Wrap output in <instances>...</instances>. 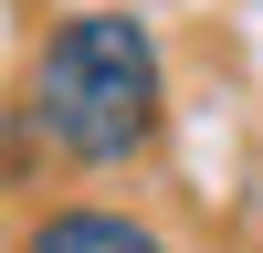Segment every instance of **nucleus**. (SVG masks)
Segmentation results:
<instances>
[{
    "mask_svg": "<svg viewBox=\"0 0 263 253\" xmlns=\"http://www.w3.org/2000/svg\"><path fill=\"white\" fill-rule=\"evenodd\" d=\"M21 116L74 169H126L158 137V42L137 11H63L21 74Z\"/></svg>",
    "mask_w": 263,
    "mask_h": 253,
    "instance_id": "obj_1",
    "label": "nucleus"
},
{
    "mask_svg": "<svg viewBox=\"0 0 263 253\" xmlns=\"http://www.w3.org/2000/svg\"><path fill=\"white\" fill-rule=\"evenodd\" d=\"M21 253H168V243L147 222H126V211H105V201H63L21 232Z\"/></svg>",
    "mask_w": 263,
    "mask_h": 253,
    "instance_id": "obj_2",
    "label": "nucleus"
}]
</instances>
